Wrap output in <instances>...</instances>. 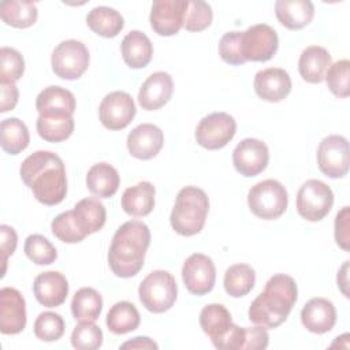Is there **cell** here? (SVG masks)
I'll use <instances>...</instances> for the list:
<instances>
[{
  "mask_svg": "<svg viewBox=\"0 0 350 350\" xmlns=\"http://www.w3.org/2000/svg\"><path fill=\"white\" fill-rule=\"evenodd\" d=\"M21 179L33 191L37 201L52 206L67 194L66 167L59 154L37 150L27 156L19 168Z\"/></svg>",
  "mask_w": 350,
  "mask_h": 350,
  "instance_id": "6da1fadb",
  "label": "cell"
},
{
  "mask_svg": "<svg viewBox=\"0 0 350 350\" xmlns=\"http://www.w3.org/2000/svg\"><path fill=\"white\" fill-rule=\"evenodd\" d=\"M298 288L295 280L284 273H275L249 306V320L265 328H276L284 323L295 305Z\"/></svg>",
  "mask_w": 350,
  "mask_h": 350,
  "instance_id": "7a4b0ae2",
  "label": "cell"
},
{
  "mask_svg": "<svg viewBox=\"0 0 350 350\" xmlns=\"http://www.w3.org/2000/svg\"><path fill=\"white\" fill-rule=\"evenodd\" d=\"M150 245L149 227L139 220L123 223L112 237L108 250V265L119 278L135 276L144 267Z\"/></svg>",
  "mask_w": 350,
  "mask_h": 350,
  "instance_id": "3957f363",
  "label": "cell"
},
{
  "mask_svg": "<svg viewBox=\"0 0 350 350\" xmlns=\"http://www.w3.org/2000/svg\"><path fill=\"white\" fill-rule=\"evenodd\" d=\"M208 211L209 200L206 193L197 186H186L176 196L170 216L171 227L179 235H196L204 228Z\"/></svg>",
  "mask_w": 350,
  "mask_h": 350,
  "instance_id": "277c9868",
  "label": "cell"
},
{
  "mask_svg": "<svg viewBox=\"0 0 350 350\" xmlns=\"http://www.w3.org/2000/svg\"><path fill=\"white\" fill-rule=\"evenodd\" d=\"M288 204L286 187L276 179L256 183L247 193V205L254 216L264 220L280 217Z\"/></svg>",
  "mask_w": 350,
  "mask_h": 350,
  "instance_id": "5b68a950",
  "label": "cell"
},
{
  "mask_svg": "<svg viewBox=\"0 0 350 350\" xmlns=\"http://www.w3.org/2000/svg\"><path fill=\"white\" fill-rule=\"evenodd\" d=\"M141 304L152 313H163L172 308L178 295L175 278L164 271L156 269L141 282L138 287Z\"/></svg>",
  "mask_w": 350,
  "mask_h": 350,
  "instance_id": "8992f818",
  "label": "cell"
},
{
  "mask_svg": "<svg viewBox=\"0 0 350 350\" xmlns=\"http://www.w3.org/2000/svg\"><path fill=\"white\" fill-rule=\"evenodd\" d=\"M332 205L334 193L331 187L319 179H308L297 193V212L308 221H320L329 213Z\"/></svg>",
  "mask_w": 350,
  "mask_h": 350,
  "instance_id": "52a82bcc",
  "label": "cell"
},
{
  "mask_svg": "<svg viewBox=\"0 0 350 350\" xmlns=\"http://www.w3.org/2000/svg\"><path fill=\"white\" fill-rule=\"evenodd\" d=\"M90 55L86 45L78 40L62 41L52 52L51 66L62 79H78L89 67Z\"/></svg>",
  "mask_w": 350,
  "mask_h": 350,
  "instance_id": "ba28073f",
  "label": "cell"
},
{
  "mask_svg": "<svg viewBox=\"0 0 350 350\" xmlns=\"http://www.w3.org/2000/svg\"><path fill=\"white\" fill-rule=\"evenodd\" d=\"M235 119L226 112H213L202 118L196 129V141L205 149L224 148L235 135Z\"/></svg>",
  "mask_w": 350,
  "mask_h": 350,
  "instance_id": "9c48e42d",
  "label": "cell"
},
{
  "mask_svg": "<svg viewBox=\"0 0 350 350\" xmlns=\"http://www.w3.org/2000/svg\"><path fill=\"white\" fill-rule=\"evenodd\" d=\"M319 170L328 178H343L349 172V142L343 135L332 134L317 148Z\"/></svg>",
  "mask_w": 350,
  "mask_h": 350,
  "instance_id": "30bf717a",
  "label": "cell"
},
{
  "mask_svg": "<svg viewBox=\"0 0 350 350\" xmlns=\"http://www.w3.org/2000/svg\"><path fill=\"white\" fill-rule=\"evenodd\" d=\"M242 53L245 60L267 62L279 46L278 33L267 23H257L242 31Z\"/></svg>",
  "mask_w": 350,
  "mask_h": 350,
  "instance_id": "8fae6325",
  "label": "cell"
},
{
  "mask_svg": "<svg viewBox=\"0 0 350 350\" xmlns=\"http://www.w3.org/2000/svg\"><path fill=\"white\" fill-rule=\"evenodd\" d=\"M182 279L189 293L198 297L208 294L216 282V268L212 258L202 253L189 256L182 267Z\"/></svg>",
  "mask_w": 350,
  "mask_h": 350,
  "instance_id": "7c38bea8",
  "label": "cell"
},
{
  "mask_svg": "<svg viewBox=\"0 0 350 350\" xmlns=\"http://www.w3.org/2000/svg\"><path fill=\"white\" fill-rule=\"evenodd\" d=\"M135 111L133 97L126 92L115 90L103 98L98 107V116L105 129L122 130L131 123L135 116Z\"/></svg>",
  "mask_w": 350,
  "mask_h": 350,
  "instance_id": "4fadbf2b",
  "label": "cell"
},
{
  "mask_svg": "<svg viewBox=\"0 0 350 350\" xmlns=\"http://www.w3.org/2000/svg\"><path fill=\"white\" fill-rule=\"evenodd\" d=\"M269 161V150L265 142L256 138L242 139L232 152V164L235 170L246 176L252 178L262 172Z\"/></svg>",
  "mask_w": 350,
  "mask_h": 350,
  "instance_id": "5bb4252c",
  "label": "cell"
},
{
  "mask_svg": "<svg viewBox=\"0 0 350 350\" xmlns=\"http://www.w3.org/2000/svg\"><path fill=\"white\" fill-rule=\"evenodd\" d=\"M189 0H154L150 10V26L159 36L176 34L185 22Z\"/></svg>",
  "mask_w": 350,
  "mask_h": 350,
  "instance_id": "9a60e30c",
  "label": "cell"
},
{
  "mask_svg": "<svg viewBox=\"0 0 350 350\" xmlns=\"http://www.w3.org/2000/svg\"><path fill=\"white\" fill-rule=\"evenodd\" d=\"M26 302L14 287L0 290V331L4 335H15L26 327Z\"/></svg>",
  "mask_w": 350,
  "mask_h": 350,
  "instance_id": "2e32d148",
  "label": "cell"
},
{
  "mask_svg": "<svg viewBox=\"0 0 350 350\" xmlns=\"http://www.w3.org/2000/svg\"><path fill=\"white\" fill-rule=\"evenodd\" d=\"M256 94L269 103L284 100L291 92V78L284 68L269 67L260 70L253 81Z\"/></svg>",
  "mask_w": 350,
  "mask_h": 350,
  "instance_id": "e0dca14e",
  "label": "cell"
},
{
  "mask_svg": "<svg viewBox=\"0 0 350 350\" xmlns=\"http://www.w3.org/2000/svg\"><path fill=\"white\" fill-rule=\"evenodd\" d=\"M164 134L160 127L152 123H142L134 127L127 135L130 154L139 160H150L161 150Z\"/></svg>",
  "mask_w": 350,
  "mask_h": 350,
  "instance_id": "ac0fdd59",
  "label": "cell"
},
{
  "mask_svg": "<svg viewBox=\"0 0 350 350\" xmlns=\"http://www.w3.org/2000/svg\"><path fill=\"white\" fill-rule=\"evenodd\" d=\"M174 92L172 77L165 71L150 74L139 88L138 103L142 109L154 111L164 107Z\"/></svg>",
  "mask_w": 350,
  "mask_h": 350,
  "instance_id": "d6986e66",
  "label": "cell"
},
{
  "mask_svg": "<svg viewBox=\"0 0 350 350\" xmlns=\"http://www.w3.org/2000/svg\"><path fill=\"white\" fill-rule=\"evenodd\" d=\"M33 293L38 304L45 308L60 306L68 295V282L57 271H46L36 276Z\"/></svg>",
  "mask_w": 350,
  "mask_h": 350,
  "instance_id": "ffe728a7",
  "label": "cell"
},
{
  "mask_svg": "<svg viewBox=\"0 0 350 350\" xmlns=\"http://www.w3.org/2000/svg\"><path fill=\"white\" fill-rule=\"evenodd\" d=\"M301 321L309 332L325 334L336 323V309L327 298H312L301 310Z\"/></svg>",
  "mask_w": 350,
  "mask_h": 350,
  "instance_id": "44dd1931",
  "label": "cell"
},
{
  "mask_svg": "<svg viewBox=\"0 0 350 350\" xmlns=\"http://www.w3.org/2000/svg\"><path fill=\"white\" fill-rule=\"evenodd\" d=\"M200 325L202 331L211 338L213 346L220 349L234 323L226 306L221 304H209L204 306L200 313Z\"/></svg>",
  "mask_w": 350,
  "mask_h": 350,
  "instance_id": "7402d4cb",
  "label": "cell"
},
{
  "mask_svg": "<svg viewBox=\"0 0 350 350\" xmlns=\"http://www.w3.org/2000/svg\"><path fill=\"white\" fill-rule=\"evenodd\" d=\"M332 64L329 52L320 45L306 46L298 60V71L304 81L320 83L324 81L327 70Z\"/></svg>",
  "mask_w": 350,
  "mask_h": 350,
  "instance_id": "603a6c76",
  "label": "cell"
},
{
  "mask_svg": "<svg viewBox=\"0 0 350 350\" xmlns=\"http://www.w3.org/2000/svg\"><path fill=\"white\" fill-rule=\"evenodd\" d=\"M275 14L280 25L290 30H299L314 16V5L309 0H278Z\"/></svg>",
  "mask_w": 350,
  "mask_h": 350,
  "instance_id": "cb8c5ba5",
  "label": "cell"
},
{
  "mask_svg": "<svg viewBox=\"0 0 350 350\" xmlns=\"http://www.w3.org/2000/svg\"><path fill=\"white\" fill-rule=\"evenodd\" d=\"M120 51L124 63L130 68H144L152 60L153 45L145 33L131 30L122 40Z\"/></svg>",
  "mask_w": 350,
  "mask_h": 350,
  "instance_id": "d4e9b609",
  "label": "cell"
},
{
  "mask_svg": "<svg viewBox=\"0 0 350 350\" xmlns=\"http://www.w3.org/2000/svg\"><path fill=\"white\" fill-rule=\"evenodd\" d=\"M156 189L150 182H139L127 187L122 194V208L133 217H142L152 212L154 206Z\"/></svg>",
  "mask_w": 350,
  "mask_h": 350,
  "instance_id": "484cf974",
  "label": "cell"
},
{
  "mask_svg": "<svg viewBox=\"0 0 350 350\" xmlns=\"http://www.w3.org/2000/svg\"><path fill=\"white\" fill-rule=\"evenodd\" d=\"M71 212L75 224L86 237L100 231L105 224L107 212L101 201H98L97 198L88 197L78 201Z\"/></svg>",
  "mask_w": 350,
  "mask_h": 350,
  "instance_id": "4316f807",
  "label": "cell"
},
{
  "mask_svg": "<svg viewBox=\"0 0 350 350\" xmlns=\"http://www.w3.org/2000/svg\"><path fill=\"white\" fill-rule=\"evenodd\" d=\"M72 113L48 112L40 113L36 122L38 135L46 142H62L74 131Z\"/></svg>",
  "mask_w": 350,
  "mask_h": 350,
  "instance_id": "83f0119b",
  "label": "cell"
},
{
  "mask_svg": "<svg viewBox=\"0 0 350 350\" xmlns=\"http://www.w3.org/2000/svg\"><path fill=\"white\" fill-rule=\"evenodd\" d=\"M119 185V172L108 163H97L92 165L86 174L88 189L100 198L112 197L118 191Z\"/></svg>",
  "mask_w": 350,
  "mask_h": 350,
  "instance_id": "f1b7e54d",
  "label": "cell"
},
{
  "mask_svg": "<svg viewBox=\"0 0 350 350\" xmlns=\"http://www.w3.org/2000/svg\"><path fill=\"white\" fill-rule=\"evenodd\" d=\"M86 25L92 31L101 37H116L124 26L123 16L111 7L98 5L89 11L86 15Z\"/></svg>",
  "mask_w": 350,
  "mask_h": 350,
  "instance_id": "f546056e",
  "label": "cell"
},
{
  "mask_svg": "<svg viewBox=\"0 0 350 350\" xmlns=\"http://www.w3.org/2000/svg\"><path fill=\"white\" fill-rule=\"evenodd\" d=\"M77 107L74 94L60 86H48L41 90L36 98V108L38 113L48 112H67L74 113Z\"/></svg>",
  "mask_w": 350,
  "mask_h": 350,
  "instance_id": "4dcf8cb0",
  "label": "cell"
},
{
  "mask_svg": "<svg viewBox=\"0 0 350 350\" xmlns=\"http://www.w3.org/2000/svg\"><path fill=\"white\" fill-rule=\"evenodd\" d=\"M30 134L18 118H7L0 124V145L8 154H18L29 146Z\"/></svg>",
  "mask_w": 350,
  "mask_h": 350,
  "instance_id": "1f68e13d",
  "label": "cell"
},
{
  "mask_svg": "<svg viewBox=\"0 0 350 350\" xmlns=\"http://www.w3.org/2000/svg\"><path fill=\"white\" fill-rule=\"evenodd\" d=\"M0 16L4 23L12 27L26 29L36 23L38 11L33 1L5 0L0 3Z\"/></svg>",
  "mask_w": 350,
  "mask_h": 350,
  "instance_id": "d6a6232c",
  "label": "cell"
},
{
  "mask_svg": "<svg viewBox=\"0 0 350 350\" xmlns=\"http://www.w3.org/2000/svg\"><path fill=\"white\" fill-rule=\"evenodd\" d=\"M139 323V312L129 301L113 304L107 313V327L112 334L116 335H123L137 329Z\"/></svg>",
  "mask_w": 350,
  "mask_h": 350,
  "instance_id": "836d02e7",
  "label": "cell"
},
{
  "mask_svg": "<svg viewBox=\"0 0 350 350\" xmlns=\"http://www.w3.org/2000/svg\"><path fill=\"white\" fill-rule=\"evenodd\" d=\"M103 310V298L92 287L79 288L71 299V313L78 321H96Z\"/></svg>",
  "mask_w": 350,
  "mask_h": 350,
  "instance_id": "e575fe53",
  "label": "cell"
},
{
  "mask_svg": "<svg viewBox=\"0 0 350 350\" xmlns=\"http://www.w3.org/2000/svg\"><path fill=\"white\" fill-rule=\"evenodd\" d=\"M256 283V272L247 264H234L224 272V290L230 297L241 298L252 291Z\"/></svg>",
  "mask_w": 350,
  "mask_h": 350,
  "instance_id": "d590c367",
  "label": "cell"
},
{
  "mask_svg": "<svg viewBox=\"0 0 350 350\" xmlns=\"http://www.w3.org/2000/svg\"><path fill=\"white\" fill-rule=\"evenodd\" d=\"M23 250L29 260L37 265H49L57 258L56 247L40 234H31L26 238Z\"/></svg>",
  "mask_w": 350,
  "mask_h": 350,
  "instance_id": "8d00e7d4",
  "label": "cell"
},
{
  "mask_svg": "<svg viewBox=\"0 0 350 350\" xmlns=\"http://www.w3.org/2000/svg\"><path fill=\"white\" fill-rule=\"evenodd\" d=\"M64 320L59 313L42 312L34 321V335L44 342H55L64 334Z\"/></svg>",
  "mask_w": 350,
  "mask_h": 350,
  "instance_id": "74e56055",
  "label": "cell"
},
{
  "mask_svg": "<svg viewBox=\"0 0 350 350\" xmlns=\"http://www.w3.org/2000/svg\"><path fill=\"white\" fill-rule=\"evenodd\" d=\"M350 62L347 59L338 60L329 66L325 74V82L331 93L338 98H345L350 94Z\"/></svg>",
  "mask_w": 350,
  "mask_h": 350,
  "instance_id": "f35d334b",
  "label": "cell"
},
{
  "mask_svg": "<svg viewBox=\"0 0 350 350\" xmlns=\"http://www.w3.org/2000/svg\"><path fill=\"white\" fill-rule=\"evenodd\" d=\"M71 345L78 350H96L103 345V331L93 321H79L71 332Z\"/></svg>",
  "mask_w": 350,
  "mask_h": 350,
  "instance_id": "ab89813d",
  "label": "cell"
},
{
  "mask_svg": "<svg viewBox=\"0 0 350 350\" xmlns=\"http://www.w3.org/2000/svg\"><path fill=\"white\" fill-rule=\"evenodd\" d=\"M0 83H15L25 71V60L22 55L10 46L0 49Z\"/></svg>",
  "mask_w": 350,
  "mask_h": 350,
  "instance_id": "60d3db41",
  "label": "cell"
},
{
  "mask_svg": "<svg viewBox=\"0 0 350 350\" xmlns=\"http://www.w3.org/2000/svg\"><path fill=\"white\" fill-rule=\"evenodd\" d=\"M212 18L213 12L208 3L201 0H189L183 27L189 31H201L211 25Z\"/></svg>",
  "mask_w": 350,
  "mask_h": 350,
  "instance_id": "b9f144b4",
  "label": "cell"
},
{
  "mask_svg": "<svg viewBox=\"0 0 350 350\" xmlns=\"http://www.w3.org/2000/svg\"><path fill=\"white\" fill-rule=\"evenodd\" d=\"M52 234L64 243H78L86 238L74 221L72 212L66 211L57 215L51 223Z\"/></svg>",
  "mask_w": 350,
  "mask_h": 350,
  "instance_id": "7bdbcfd3",
  "label": "cell"
},
{
  "mask_svg": "<svg viewBox=\"0 0 350 350\" xmlns=\"http://www.w3.org/2000/svg\"><path fill=\"white\" fill-rule=\"evenodd\" d=\"M241 40H242V31H228L220 38L219 55L223 59V62L232 66H241L246 62L242 53Z\"/></svg>",
  "mask_w": 350,
  "mask_h": 350,
  "instance_id": "ee69618b",
  "label": "cell"
},
{
  "mask_svg": "<svg viewBox=\"0 0 350 350\" xmlns=\"http://www.w3.org/2000/svg\"><path fill=\"white\" fill-rule=\"evenodd\" d=\"M349 219H350L349 206H343L336 213V217H335V241H336V245L346 252H349L350 249Z\"/></svg>",
  "mask_w": 350,
  "mask_h": 350,
  "instance_id": "f6af8a7d",
  "label": "cell"
},
{
  "mask_svg": "<svg viewBox=\"0 0 350 350\" xmlns=\"http://www.w3.org/2000/svg\"><path fill=\"white\" fill-rule=\"evenodd\" d=\"M269 343V335L265 327H245V342L242 350H261L267 349Z\"/></svg>",
  "mask_w": 350,
  "mask_h": 350,
  "instance_id": "bcb514c9",
  "label": "cell"
},
{
  "mask_svg": "<svg viewBox=\"0 0 350 350\" xmlns=\"http://www.w3.org/2000/svg\"><path fill=\"white\" fill-rule=\"evenodd\" d=\"M18 243V237L15 230L11 226L1 224L0 226V249H1V261H3V273L1 278L5 273L7 267V258L8 256H12Z\"/></svg>",
  "mask_w": 350,
  "mask_h": 350,
  "instance_id": "7dc6e473",
  "label": "cell"
},
{
  "mask_svg": "<svg viewBox=\"0 0 350 350\" xmlns=\"http://www.w3.org/2000/svg\"><path fill=\"white\" fill-rule=\"evenodd\" d=\"M0 90H1L0 112H7L10 109H14L19 97V92L15 83H0Z\"/></svg>",
  "mask_w": 350,
  "mask_h": 350,
  "instance_id": "c3c4849f",
  "label": "cell"
},
{
  "mask_svg": "<svg viewBox=\"0 0 350 350\" xmlns=\"http://www.w3.org/2000/svg\"><path fill=\"white\" fill-rule=\"evenodd\" d=\"M122 349H159V345L148 336H135L120 345Z\"/></svg>",
  "mask_w": 350,
  "mask_h": 350,
  "instance_id": "681fc988",
  "label": "cell"
},
{
  "mask_svg": "<svg viewBox=\"0 0 350 350\" xmlns=\"http://www.w3.org/2000/svg\"><path fill=\"white\" fill-rule=\"evenodd\" d=\"M347 271H349V261H345V264L342 265V268L338 271V287L340 288V291L343 293V295L346 298H349V291H347Z\"/></svg>",
  "mask_w": 350,
  "mask_h": 350,
  "instance_id": "f907efd6",
  "label": "cell"
}]
</instances>
